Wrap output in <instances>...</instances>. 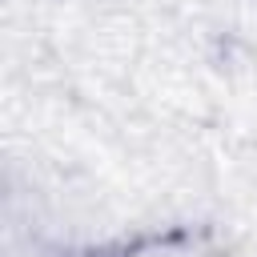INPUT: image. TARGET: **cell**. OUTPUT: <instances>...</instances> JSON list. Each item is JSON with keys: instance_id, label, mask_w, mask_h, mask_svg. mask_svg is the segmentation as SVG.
I'll return each mask as SVG.
<instances>
[{"instance_id": "6da1fadb", "label": "cell", "mask_w": 257, "mask_h": 257, "mask_svg": "<svg viewBox=\"0 0 257 257\" xmlns=\"http://www.w3.org/2000/svg\"><path fill=\"white\" fill-rule=\"evenodd\" d=\"M88 257H112V253H88Z\"/></svg>"}]
</instances>
